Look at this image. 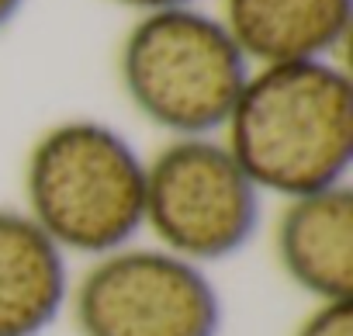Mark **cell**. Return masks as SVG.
<instances>
[{
	"label": "cell",
	"instance_id": "6da1fadb",
	"mask_svg": "<svg viewBox=\"0 0 353 336\" xmlns=\"http://www.w3.org/2000/svg\"><path fill=\"white\" fill-rule=\"evenodd\" d=\"M222 142L260 195L291 201L346 184L353 163V87L346 70L329 59L253 70Z\"/></svg>",
	"mask_w": 353,
	"mask_h": 336
},
{
	"label": "cell",
	"instance_id": "7a4b0ae2",
	"mask_svg": "<svg viewBox=\"0 0 353 336\" xmlns=\"http://www.w3.org/2000/svg\"><path fill=\"white\" fill-rule=\"evenodd\" d=\"M25 201L63 253L97 260L132 246L142 229L145 159L104 121H59L28 152Z\"/></svg>",
	"mask_w": 353,
	"mask_h": 336
},
{
	"label": "cell",
	"instance_id": "3957f363",
	"mask_svg": "<svg viewBox=\"0 0 353 336\" xmlns=\"http://www.w3.org/2000/svg\"><path fill=\"white\" fill-rule=\"evenodd\" d=\"M118 73L142 118L184 139L225 128L253 70L222 18L198 8H170L132 25Z\"/></svg>",
	"mask_w": 353,
	"mask_h": 336
},
{
	"label": "cell",
	"instance_id": "277c9868",
	"mask_svg": "<svg viewBox=\"0 0 353 336\" xmlns=\"http://www.w3.org/2000/svg\"><path fill=\"white\" fill-rule=\"evenodd\" d=\"M260 188L215 135L170 139L145 163L142 226L198 267L229 260L260 229Z\"/></svg>",
	"mask_w": 353,
	"mask_h": 336
},
{
	"label": "cell",
	"instance_id": "5b68a950",
	"mask_svg": "<svg viewBox=\"0 0 353 336\" xmlns=\"http://www.w3.org/2000/svg\"><path fill=\"white\" fill-rule=\"evenodd\" d=\"M80 336H219L222 298L205 267L163 246L97 257L70 288Z\"/></svg>",
	"mask_w": 353,
	"mask_h": 336
},
{
	"label": "cell",
	"instance_id": "8992f818",
	"mask_svg": "<svg viewBox=\"0 0 353 336\" xmlns=\"http://www.w3.org/2000/svg\"><path fill=\"white\" fill-rule=\"evenodd\" d=\"M281 270L315 302L353 298V191L336 184L291 198L274 233Z\"/></svg>",
	"mask_w": 353,
	"mask_h": 336
},
{
	"label": "cell",
	"instance_id": "52a82bcc",
	"mask_svg": "<svg viewBox=\"0 0 353 336\" xmlns=\"http://www.w3.org/2000/svg\"><path fill=\"white\" fill-rule=\"evenodd\" d=\"M66 302V253L28 212L0 208V336H42Z\"/></svg>",
	"mask_w": 353,
	"mask_h": 336
},
{
	"label": "cell",
	"instance_id": "ba28073f",
	"mask_svg": "<svg viewBox=\"0 0 353 336\" xmlns=\"http://www.w3.org/2000/svg\"><path fill=\"white\" fill-rule=\"evenodd\" d=\"M353 0H225L232 42L250 63L329 59L350 32Z\"/></svg>",
	"mask_w": 353,
	"mask_h": 336
},
{
	"label": "cell",
	"instance_id": "9c48e42d",
	"mask_svg": "<svg viewBox=\"0 0 353 336\" xmlns=\"http://www.w3.org/2000/svg\"><path fill=\"white\" fill-rule=\"evenodd\" d=\"M294 336H353V298L319 302Z\"/></svg>",
	"mask_w": 353,
	"mask_h": 336
},
{
	"label": "cell",
	"instance_id": "30bf717a",
	"mask_svg": "<svg viewBox=\"0 0 353 336\" xmlns=\"http://www.w3.org/2000/svg\"><path fill=\"white\" fill-rule=\"evenodd\" d=\"M118 4H125V8H135V11L149 14V11H170V8H191L194 0H118Z\"/></svg>",
	"mask_w": 353,
	"mask_h": 336
},
{
	"label": "cell",
	"instance_id": "8fae6325",
	"mask_svg": "<svg viewBox=\"0 0 353 336\" xmlns=\"http://www.w3.org/2000/svg\"><path fill=\"white\" fill-rule=\"evenodd\" d=\"M25 8V0H0V28L11 25L18 18V11Z\"/></svg>",
	"mask_w": 353,
	"mask_h": 336
}]
</instances>
